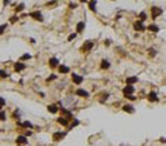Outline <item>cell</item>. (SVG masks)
<instances>
[{
	"instance_id": "obj_14",
	"label": "cell",
	"mask_w": 166,
	"mask_h": 146,
	"mask_svg": "<svg viewBox=\"0 0 166 146\" xmlns=\"http://www.w3.org/2000/svg\"><path fill=\"white\" fill-rule=\"evenodd\" d=\"M14 69H15L17 72L24 70V69H25V63H22V62H15V65H14Z\"/></svg>"
},
{
	"instance_id": "obj_33",
	"label": "cell",
	"mask_w": 166,
	"mask_h": 146,
	"mask_svg": "<svg viewBox=\"0 0 166 146\" xmlns=\"http://www.w3.org/2000/svg\"><path fill=\"white\" fill-rule=\"evenodd\" d=\"M76 37V33H72V34H69V36H68V42H72L73 39H75Z\"/></svg>"
},
{
	"instance_id": "obj_31",
	"label": "cell",
	"mask_w": 166,
	"mask_h": 146,
	"mask_svg": "<svg viewBox=\"0 0 166 146\" xmlns=\"http://www.w3.org/2000/svg\"><path fill=\"white\" fill-rule=\"evenodd\" d=\"M0 120H6V112H3V110H0Z\"/></svg>"
},
{
	"instance_id": "obj_22",
	"label": "cell",
	"mask_w": 166,
	"mask_h": 146,
	"mask_svg": "<svg viewBox=\"0 0 166 146\" xmlns=\"http://www.w3.org/2000/svg\"><path fill=\"white\" fill-rule=\"evenodd\" d=\"M109 66H111V63H109L107 59H102L101 61V69H108Z\"/></svg>"
},
{
	"instance_id": "obj_42",
	"label": "cell",
	"mask_w": 166,
	"mask_h": 146,
	"mask_svg": "<svg viewBox=\"0 0 166 146\" xmlns=\"http://www.w3.org/2000/svg\"><path fill=\"white\" fill-rule=\"evenodd\" d=\"M104 44H105V46H109V44H111V42H109V40H105V42H104Z\"/></svg>"
},
{
	"instance_id": "obj_10",
	"label": "cell",
	"mask_w": 166,
	"mask_h": 146,
	"mask_svg": "<svg viewBox=\"0 0 166 146\" xmlns=\"http://www.w3.org/2000/svg\"><path fill=\"white\" fill-rule=\"evenodd\" d=\"M148 101L150 102H158L159 101V98H158V95H156L155 91H151L150 94H148Z\"/></svg>"
},
{
	"instance_id": "obj_2",
	"label": "cell",
	"mask_w": 166,
	"mask_h": 146,
	"mask_svg": "<svg viewBox=\"0 0 166 146\" xmlns=\"http://www.w3.org/2000/svg\"><path fill=\"white\" fill-rule=\"evenodd\" d=\"M94 47V42H91V40H89V42H86L85 44L82 46V48H80V51L83 52H87V51H90L91 48Z\"/></svg>"
},
{
	"instance_id": "obj_27",
	"label": "cell",
	"mask_w": 166,
	"mask_h": 146,
	"mask_svg": "<svg viewBox=\"0 0 166 146\" xmlns=\"http://www.w3.org/2000/svg\"><path fill=\"white\" fill-rule=\"evenodd\" d=\"M79 124H80V121H79V120H76V119H75V120H73L72 123H71L69 128H73V127H76V125H79Z\"/></svg>"
},
{
	"instance_id": "obj_35",
	"label": "cell",
	"mask_w": 166,
	"mask_h": 146,
	"mask_svg": "<svg viewBox=\"0 0 166 146\" xmlns=\"http://www.w3.org/2000/svg\"><path fill=\"white\" fill-rule=\"evenodd\" d=\"M55 79H57V76H55V75H51L50 77H47V81H50V80H55Z\"/></svg>"
},
{
	"instance_id": "obj_43",
	"label": "cell",
	"mask_w": 166,
	"mask_h": 146,
	"mask_svg": "<svg viewBox=\"0 0 166 146\" xmlns=\"http://www.w3.org/2000/svg\"><path fill=\"white\" fill-rule=\"evenodd\" d=\"M0 110H2V106H0Z\"/></svg>"
},
{
	"instance_id": "obj_7",
	"label": "cell",
	"mask_w": 166,
	"mask_h": 146,
	"mask_svg": "<svg viewBox=\"0 0 166 146\" xmlns=\"http://www.w3.org/2000/svg\"><path fill=\"white\" fill-rule=\"evenodd\" d=\"M15 142H17V145H28V138L25 135H19V136H17Z\"/></svg>"
},
{
	"instance_id": "obj_4",
	"label": "cell",
	"mask_w": 166,
	"mask_h": 146,
	"mask_svg": "<svg viewBox=\"0 0 166 146\" xmlns=\"http://www.w3.org/2000/svg\"><path fill=\"white\" fill-rule=\"evenodd\" d=\"M133 92H134V86H127L123 88V95L124 97H127V95H133Z\"/></svg>"
},
{
	"instance_id": "obj_37",
	"label": "cell",
	"mask_w": 166,
	"mask_h": 146,
	"mask_svg": "<svg viewBox=\"0 0 166 146\" xmlns=\"http://www.w3.org/2000/svg\"><path fill=\"white\" fill-rule=\"evenodd\" d=\"M15 21H18V17H11V19H10V22H11V24H14Z\"/></svg>"
},
{
	"instance_id": "obj_1",
	"label": "cell",
	"mask_w": 166,
	"mask_h": 146,
	"mask_svg": "<svg viewBox=\"0 0 166 146\" xmlns=\"http://www.w3.org/2000/svg\"><path fill=\"white\" fill-rule=\"evenodd\" d=\"M162 13H163V10L161 7H156V6L151 7V18L152 19H156L159 15H162Z\"/></svg>"
},
{
	"instance_id": "obj_32",
	"label": "cell",
	"mask_w": 166,
	"mask_h": 146,
	"mask_svg": "<svg viewBox=\"0 0 166 146\" xmlns=\"http://www.w3.org/2000/svg\"><path fill=\"white\" fill-rule=\"evenodd\" d=\"M104 95V97L101 98V99H100V102H104V101H107V99H108V97H109V94H108V92H105V94H102Z\"/></svg>"
},
{
	"instance_id": "obj_11",
	"label": "cell",
	"mask_w": 166,
	"mask_h": 146,
	"mask_svg": "<svg viewBox=\"0 0 166 146\" xmlns=\"http://www.w3.org/2000/svg\"><path fill=\"white\" fill-rule=\"evenodd\" d=\"M72 80H73V83L75 84H80L83 81V77L82 76H78L76 73H72Z\"/></svg>"
},
{
	"instance_id": "obj_26",
	"label": "cell",
	"mask_w": 166,
	"mask_h": 146,
	"mask_svg": "<svg viewBox=\"0 0 166 146\" xmlns=\"http://www.w3.org/2000/svg\"><path fill=\"white\" fill-rule=\"evenodd\" d=\"M24 8H25V6H24V3H21V4H18L15 7V11H17V13H19V11H22Z\"/></svg>"
},
{
	"instance_id": "obj_20",
	"label": "cell",
	"mask_w": 166,
	"mask_h": 146,
	"mask_svg": "<svg viewBox=\"0 0 166 146\" xmlns=\"http://www.w3.org/2000/svg\"><path fill=\"white\" fill-rule=\"evenodd\" d=\"M148 30H150V32H154V33H156V32H159V26H156V25H150V26H148Z\"/></svg>"
},
{
	"instance_id": "obj_34",
	"label": "cell",
	"mask_w": 166,
	"mask_h": 146,
	"mask_svg": "<svg viewBox=\"0 0 166 146\" xmlns=\"http://www.w3.org/2000/svg\"><path fill=\"white\" fill-rule=\"evenodd\" d=\"M4 105H6V99L4 98H2V97H0V106H4Z\"/></svg>"
},
{
	"instance_id": "obj_12",
	"label": "cell",
	"mask_w": 166,
	"mask_h": 146,
	"mask_svg": "<svg viewBox=\"0 0 166 146\" xmlns=\"http://www.w3.org/2000/svg\"><path fill=\"white\" fill-rule=\"evenodd\" d=\"M122 110L123 112H126V113H134V107H133L132 105H123Z\"/></svg>"
},
{
	"instance_id": "obj_18",
	"label": "cell",
	"mask_w": 166,
	"mask_h": 146,
	"mask_svg": "<svg viewBox=\"0 0 166 146\" xmlns=\"http://www.w3.org/2000/svg\"><path fill=\"white\" fill-rule=\"evenodd\" d=\"M58 70H60V73H62V75H65V73H69V68L65 65H60L58 66Z\"/></svg>"
},
{
	"instance_id": "obj_38",
	"label": "cell",
	"mask_w": 166,
	"mask_h": 146,
	"mask_svg": "<svg viewBox=\"0 0 166 146\" xmlns=\"http://www.w3.org/2000/svg\"><path fill=\"white\" fill-rule=\"evenodd\" d=\"M69 7L71 8H76L78 7V4H76V3H69Z\"/></svg>"
},
{
	"instance_id": "obj_8",
	"label": "cell",
	"mask_w": 166,
	"mask_h": 146,
	"mask_svg": "<svg viewBox=\"0 0 166 146\" xmlns=\"http://www.w3.org/2000/svg\"><path fill=\"white\" fill-rule=\"evenodd\" d=\"M137 81H138L137 76H130V77L126 79V84H127V86H133V84H136Z\"/></svg>"
},
{
	"instance_id": "obj_9",
	"label": "cell",
	"mask_w": 166,
	"mask_h": 146,
	"mask_svg": "<svg viewBox=\"0 0 166 146\" xmlns=\"http://www.w3.org/2000/svg\"><path fill=\"white\" fill-rule=\"evenodd\" d=\"M75 94L78 95V97H83V98H87L89 97V92L86 91V90H83V88H78L75 91Z\"/></svg>"
},
{
	"instance_id": "obj_3",
	"label": "cell",
	"mask_w": 166,
	"mask_h": 146,
	"mask_svg": "<svg viewBox=\"0 0 166 146\" xmlns=\"http://www.w3.org/2000/svg\"><path fill=\"white\" fill-rule=\"evenodd\" d=\"M133 28H134V30H137V32H143V30H145V26H144V24L143 22H140V21H136L134 24H133Z\"/></svg>"
},
{
	"instance_id": "obj_29",
	"label": "cell",
	"mask_w": 166,
	"mask_h": 146,
	"mask_svg": "<svg viewBox=\"0 0 166 146\" xmlns=\"http://www.w3.org/2000/svg\"><path fill=\"white\" fill-rule=\"evenodd\" d=\"M0 77H3V79H4V77H8V73L6 72V70H2V69H0Z\"/></svg>"
},
{
	"instance_id": "obj_41",
	"label": "cell",
	"mask_w": 166,
	"mask_h": 146,
	"mask_svg": "<svg viewBox=\"0 0 166 146\" xmlns=\"http://www.w3.org/2000/svg\"><path fill=\"white\" fill-rule=\"evenodd\" d=\"M159 141H161V142H162V143H166V138H163V136H162V138H161V139H159Z\"/></svg>"
},
{
	"instance_id": "obj_40",
	"label": "cell",
	"mask_w": 166,
	"mask_h": 146,
	"mask_svg": "<svg viewBox=\"0 0 166 146\" xmlns=\"http://www.w3.org/2000/svg\"><path fill=\"white\" fill-rule=\"evenodd\" d=\"M29 135H32V132H31V131H26V132H25V136H26V138H28Z\"/></svg>"
},
{
	"instance_id": "obj_15",
	"label": "cell",
	"mask_w": 166,
	"mask_h": 146,
	"mask_svg": "<svg viewBox=\"0 0 166 146\" xmlns=\"http://www.w3.org/2000/svg\"><path fill=\"white\" fill-rule=\"evenodd\" d=\"M49 65H50V68H55V66H58V59H57L55 57L50 58V61H49Z\"/></svg>"
},
{
	"instance_id": "obj_17",
	"label": "cell",
	"mask_w": 166,
	"mask_h": 146,
	"mask_svg": "<svg viewBox=\"0 0 166 146\" xmlns=\"http://www.w3.org/2000/svg\"><path fill=\"white\" fill-rule=\"evenodd\" d=\"M47 110H49L50 113H57L58 112V106H57V105H54V103L49 105V106H47Z\"/></svg>"
},
{
	"instance_id": "obj_23",
	"label": "cell",
	"mask_w": 166,
	"mask_h": 146,
	"mask_svg": "<svg viewBox=\"0 0 166 146\" xmlns=\"http://www.w3.org/2000/svg\"><path fill=\"white\" fill-rule=\"evenodd\" d=\"M96 6H97V2H89V8H90L91 11H94V13L97 11Z\"/></svg>"
},
{
	"instance_id": "obj_30",
	"label": "cell",
	"mask_w": 166,
	"mask_h": 146,
	"mask_svg": "<svg viewBox=\"0 0 166 146\" xmlns=\"http://www.w3.org/2000/svg\"><path fill=\"white\" fill-rule=\"evenodd\" d=\"M6 29H7V24H4V25H2V26H0V34H3V33H4V30H6Z\"/></svg>"
},
{
	"instance_id": "obj_16",
	"label": "cell",
	"mask_w": 166,
	"mask_h": 146,
	"mask_svg": "<svg viewBox=\"0 0 166 146\" xmlns=\"http://www.w3.org/2000/svg\"><path fill=\"white\" fill-rule=\"evenodd\" d=\"M61 113L65 116V119H73V116H72V113L69 112V110H67V109H64V107H61Z\"/></svg>"
},
{
	"instance_id": "obj_36",
	"label": "cell",
	"mask_w": 166,
	"mask_h": 146,
	"mask_svg": "<svg viewBox=\"0 0 166 146\" xmlns=\"http://www.w3.org/2000/svg\"><path fill=\"white\" fill-rule=\"evenodd\" d=\"M13 117H14V119H17V120H19V115H18V110H17V112H14Z\"/></svg>"
},
{
	"instance_id": "obj_39",
	"label": "cell",
	"mask_w": 166,
	"mask_h": 146,
	"mask_svg": "<svg viewBox=\"0 0 166 146\" xmlns=\"http://www.w3.org/2000/svg\"><path fill=\"white\" fill-rule=\"evenodd\" d=\"M126 98H129V99H132V101H134V99H137V97H134V95H127Z\"/></svg>"
},
{
	"instance_id": "obj_13",
	"label": "cell",
	"mask_w": 166,
	"mask_h": 146,
	"mask_svg": "<svg viewBox=\"0 0 166 146\" xmlns=\"http://www.w3.org/2000/svg\"><path fill=\"white\" fill-rule=\"evenodd\" d=\"M17 124L19 125V127H25V128H33V124H32L31 121H24V123H21V121H18Z\"/></svg>"
},
{
	"instance_id": "obj_28",
	"label": "cell",
	"mask_w": 166,
	"mask_h": 146,
	"mask_svg": "<svg viewBox=\"0 0 166 146\" xmlns=\"http://www.w3.org/2000/svg\"><path fill=\"white\" fill-rule=\"evenodd\" d=\"M148 54H150V57H155L156 55V50L155 48H150L148 50Z\"/></svg>"
},
{
	"instance_id": "obj_6",
	"label": "cell",
	"mask_w": 166,
	"mask_h": 146,
	"mask_svg": "<svg viewBox=\"0 0 166 146\" xmlns=\"http://www.w3.org/2000/svg\"><path fill=\"white\" fill-rule=\"evenodd\" d=\"M29 17H32L33 19H36V21H43V15H42V13L40 11H33V13H31L29 14Z\"/></svg>"
},
{
	"instance_id": "obj_24",
	"label": "cell",
	"mask_w": 166,
	"mask_h": 146,
	"mask_svg": "<svg viewBox=\"0 0 166 146\" xmlns=\"http://www.w3.org/2000/svg\"><path fill=\"white\" fill-rule=\"evenodd\" d=\"M138 19H140V22H144L145 19H147V14H145L144 11H141L140 15H138Z\"/></svg>"
},
{
	"instance_id": "obj_25",
	"label": "cell",
	"mask_w": 166,
	"mask_h": 146,
	"mask_svg": "<svg viewBox=\"0 0 166 146\" xmlns=\"http://www.w3.org/2000/svg\"><path fill=\"white\" fill-rule=\"evenodd\" d=\"M31 58H32L31 54H24L22 57L19 58V61H26V59H31Z\"/></svg>"
},
{
	"instance_id": "obj_5",
	"label": "cell",
	"mask_w": 166,
	"mask_h": 146,
	"mask_svg": "<svg viewBox=\"0 0 166 146\" xmlns=\"http://www.w3.org/2000/svg\"><path fill=\"white\" fill-rule=\"evenodd\" d=\"M65 135H67V132H61V131H58V132L53 134V139H54L55 142H60L62 138H65Z\"/></svg>"
},
{
	"instance_id": "obj_19",
	"label": "cell",
	"mask_w": 166,
	"mask_h": 146,
	"mask_svg": "<svg viewBox=\"0 0 166 146\" xmlns=\"http://www.w3.org/2000/svg\"><path fill=\"white\" fill-rule=\"evenodd\" d=\"M83 29H85V22H78V25H76V32H78V33H82Z\"/></svg>"
},
{
	"instance_id": "obj_21",
	"label": "cell",
	"mask_w": 166,
	"mask_h": 146,
	"mask_svg": "<svg viewBox=\"0 0 166 146\" xmlns=\"http://www.w3.org/2000/svg\"><path fill=\"white\" fill-rule=\"evenodd\" d=\"M57 121H58V124H61V125H68V119H65V117H58Z\"/></svg>"
}]
</instances>
